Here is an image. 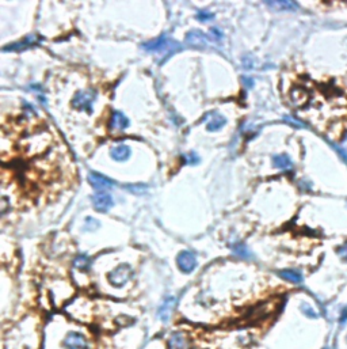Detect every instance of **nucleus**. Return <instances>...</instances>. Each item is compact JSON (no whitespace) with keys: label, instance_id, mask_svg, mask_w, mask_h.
<instances>
[{"label":"nucleus","instance_id":"obj_3","mask_svg":"<svg viewBox=\"0 0 347 349\" xmlns=\"http://www.w3.org/2000/svg\"><path fill=\"white\" fill-rule=\"evenodd\" d=\"M62 348L64 349H90L89 338L80 331L71 330L62 338Z\"/></svg>","mask_w":347,"mask_h":349},{"label":"nucleus","instance_id":"obj_4","mask_svg":"<svg viewBox=\"0 0 347 349\" xmlns=\"http://www.w3.org/2000/svg\"><path fill=\"white\" fill-rule=\"evenodd\" d=\"M97 98V91L95 90H83L79 91L73 97L72 106L80 112H91L93 110V103Z\"/></svg>","mask_w":347,"mask_h":349},{"label":"nucleus","instance_id":"obj_26","mask_svg":"<svg viewBox=\"0 0 347 349\" xmlns=\"http://www.w3.org/2000/svg\"><path fill=\"white\" fill-rule=\"evenodd\" d=\"M338 253H339V255H340V258H342V260L347 261V242L344 243V245H343V246L339 247Z\"/></svg>","mask_w":347,"mask_h":349},{"label":"nucleus","instance_id":"obj_10","mask_svg":"<svg viewBox=\"0 0 347 349\" xmlns=\"http://www.w3.org/2000/svg\"><path fill=\"white\" fill-rule=\"evenodd\" d=\"M41 41V38L36 34H31V36H27L23 41H19V42H14V44H10L7 46L3 48V52H19V50H25L27 48H31L34 46Z\"/></svg>","mask_w":347,"mask_h":349},{"label":"nucleus","instance_id":"obj_23","mask_svg":"<svg viewBox=\"0 0 347 349\" xmlns=\"http://www.w3.org/2000/svg\"><path fill=\"white\" fill-rule=\"evenodd\" d=\"M85 227H87V230H90V231H93V230L98 229L99 223L98 222H95L93 218H87V219H85Z\"/></svg>","mask_w":347,"mask_h":349},{"label":"nucleus","instance_id":"obj_21","mask_svg":"<svg viewBox=\"0 0 347 349\" xmlns=\"http://www.w3.org/2000/svg\"><path fill=\"white\" fill-rule=\"evenodd\" d=\"M125 188L128 189L129 192L134 193V194H143V193L147 192V185H144V184L125 185Z\"/></svg>","mask_w":347,"mask_h":349},{"label":"nucleus","instance_id":"obj_15","mask_svg":"<svg viewBox=\"0 0 347 349\" xmlns=\"http://www.w3.org/2000/svg\"><path fill=\"white\" fill-rule=\"evenodd\" d=\"M278 274H280V277H282L284 280H286V282L293 283V284H300V283H303V276H301V273L297 272V270H293V269H284V270L278 272Z\"/></svg>","mask_w":347,"mask_h":349},{"label":"nucleus","instance_id":"obj_17","mask_svg":"<svg viewBox=\"0 0 347 349\" xmlns=\"http://www.w3.org/2000/svg\"><path fill=\"white\" fill-rule=\"evenodd\" d=\"M130 157V148L128 146H117L112 150V158L117 162H124Z\"/></svg>","mask_w":347,"mask_h":349},{"label":"nucleus","instance_id":"obj_1","mask_svg":"<svg viewBox=\"0 0 347 349\" xmlns=\"http://www.w3.org/2000/svg\"><path fill=\"white\" fill-rule=\"evenodd\" d=\"M143 49H145L147 52H165V58H168L171 54L182 49V46L177 41H169L167 36L163 34L156 40L144 42Z\"/></svg>","mask_w":347,"mask_h":349},{"label":"nucleus","instance_id":"obj_16","mask_svg":"<svg viewBox=\"0 0 347 349\" xmlns=\"http://www.w3.org/2000/svg\"><path fill=\"white\" fill-rule=\"evenodd\" d=\"M270 9L276 11H293L297 9V5L294 2H265Z\"/></svg>","mask_w":347,"mask_h":349},{"label":"nucleus","instance_id":"obj_27","mask_svg":"<svg viewBox=\"0 0 347 349\" xmlns=\"http://www.w3.org/2000/svg\"><path fill=\"white\" fill-rule=\"evenodd\" d=\"M241 81H243V83H244V86L247 89H252V87H254V79H252V78L243 77L241 78Z\"/></svg>","mask_w":347,"mask_h":349},{"label":"nucleus","instance_id":"obj_19","mask_svg":"<svg viewBox=\"0 0 347 349\" xmlns=\"http://www.w3.org/2000/svg\"><path fill=\"white\" fill-rule=\"evenodd\" d=\"M273 163L278 169H290L292 167V161L288 155H276L273 157Z\"/></svg>","mask_w":347,"mask_h":349},{"label":"nucleus","instance_id":"obj_25","mask_svg":"<svg viewBox=\"0 0 347 349\" xmlns=\"http://www.w3.org/2000/svg\"><path fill=\"white\" fill-rule=\"evenodd\" d=\"M198 157H197V154L192 153L189 154V155H186V162L187 163H190V165H196V163H198Z\"/></svg>","mask_w":347,"mask_h":349},{"label":"nucleus","instance_id":"obj_2","mask_svg":"<svg viewBox=\"0 0 347 349\" xmlns=\"http://www.w3.org/2000/svg\"><path fill=\"white\" fill-rule=\"evenodd\" d=\"M133 276V269L129 264H121L109 273V283L116 288L124 287Z\"/></svg>","mask_w":347,"mask_h":349},{"label":"nucleus","instance_id":"obj_9","mask_svg":"<svg viewBox=\"0 0 347 349\" xmlns=\"http://www.w3.org/2000/svg\"><path fill=\"white\" fill-rule=\"evenodd\" d=\"M168 349H190V340L186 333L183 331H173L167 340Z\"/></svg>","mask_w":347,"mask_h":349},{"label":"nucleus","instance_id":"obj_7","mask_svg":"<svg viewBox=\"0 0 347 349\" xmlns=\"http://www.w3.org/2000/svg\"><path fill=\"white\" fill-rule=\"evenodd\" d=\"M175 306H177V298L175 296H167L164 302L159 307V310H157V318L160 319L161 322L165 323L171 319Z\"/></svg>","mask_w":347,"mask_h":349},{"label":"nucleus","instance_id":"obj_8","mask_svg":"<svg viewBox=\"0 0 347 349\" xmlns=\"http://www.w3.org/2000/svg\"><path fill=\"white\" fill-rule=\"evenodd\" d=\"M93 204L95 211H98V212H107L114 205V201H113V197L109 193L98 192L93 196Z\"/></svg>","mask_w":347,"mask_h":349},{"label":"nucleus","instance_id":"obj_14","mask_svg":"<svg viewBox=\"0 0 347 349\" xmlns=\"http://www.w3.org/2000/svg\"><path fill=\"white\" fill-rule=\"evenodd\" d=\"M129 126V120L126 118L124 113L121 112H114L112 117V128L118 130L126 129Z\"/></svg>","mask_w":347,"mask_h":349},{"label":"nucleus","instance_id":"obj_24","mask_svg":"<svg viewBox=\"0 0 347 349\" xmlns=\"http://www.w3.org/2000/svg\"><path fill=\"white\" fill-rule=\"evenodd\" d=\"M213 14L210 13H198L197 14V19L198 21H201V22H206V21H210V19H213Z\"/></svg>","mask_w":347,"mask_h":349},{"label":"nucleus","instance_id":"obj_18","mask_svg":"<svg viewBox=\"0 0 347 349\" xmlns=\"http://www.w3.org/2000/svg\"><path fill=\"white\" fill-rule=\"evenodd\" d=\"M90 265H91V258H90L87 254L76 255V258L73 260V266H75L76 269H80V270L89 269Z\"/></svg>","mask_w":347,"mask_h":349},{"label":"nucleus","instance_id":"obj_12","mask_svg":"<svg viewBox=\"0 0 347 349\" xmlns=\"http://www.w3.org/2000/svg\"><path fill=\"white\" fill-rule=\"evenodd\" d=\"M225 122H227V120L221 114H218V113L212 112L206 114V129L209 130V132L220 130L225 125Z\"/></svg>","mask_w":347,"mask_h":349},{"label":"nucleus","instance_id":"obj_31","mask_svg":"<svg viewBox=\"0 0 347 349\" xmlns=\"http://www.w3.org/2000/svg\"><path fill=\"white\" fill-rule=\"evenodd\" d=\"M346 321H347V307L342 311V315H340V319H339V322H340L343 325V323L346 322Z\"/></svg>","mask_w":347,"mask_h":349},{"label":"nucleus","instance_id":"obj_30","mask_svg":"<svg viewBox=\"0 0 347 349\" xmlns=\"http://www.w3.org/2000/svg\"><path fill=\"white\" fill-rule=\"evenodd\" d=\"M210 33H212V34H214V36L212 37L213 40H216V41L221 40V33H220V30H217V29H212V32Z\"/></svg>","mask_w":347,"mask_h":349},{"label":"nucleus","instance_id":"obj_20","mask_svg":"<svg viewBox=\"0 0 347 349\" xmlns=\"http://www.w3.org/2000/svg\"><path fill=\"white\" fill-rule=\"evenodd\" d=\"M232 250H233V253H235L236 255H239V257H241V258H245V260L252 258V254H251L249 249L245 246V245H243V243H237V245H235Z\"/></svg>","mask_w":347,"mask_h":349},{"label":"nucleus","instance_id":"obj_6","mask_svg":"<svg viewBox=\"0 0 347 349\" xmlns=\"http://www.w3.org/2000/svg\"><path fill=\"white\" fill-rule=\"evenodd\" d=\"M177 264L183 273H192L197 268V257L193 251H181L177 257Z\"/></svg>","mask_w":347,"mask_h":349},{"label":"nucleus","instance_id":"obj_11","mask_svg":"<svg viewBox=\"0 0 347 349\" xmlns=\"http://www.w3.org/2000/svg\"><path fill=\"white\" fill-rule=\"evenodd\" d=\"M89 182L91 184V186H93L95 190H98V192H103L105 189L112 188L113 185H114V182H113L112 179L106 178L105 175L99 174V173H95V171L90 173Z\"/></svg>","mask_w":347,"mask_h":349},{"label":"nucleus","instance_id":"obj_28","mask_svg":"<svg viewBox=\"0 0 347 349\" xmlns=\"http://www.w3.org/2000/svg\"><path fill=\"white\" fill-rule=\"evenodd\" d=\"M284 120L286 121V122H289L290 125H294V126H298V128H301V126H304L303 124H300V121L294 120V118H292V117H284Z\"/></svg>","mask_w":347,"mask_h":349},{"label":"nucleus","instance_id":"obj_5","mask_svg":"<svg viewBox=\"0 0 347 349\" xmlns=\"http://www.w3.org/2000/svg\"><path fill=\"white\" fill-rule=\"evenodd\" d=\"M185 42L189 46L192 48H200V49H204V48H208L210 45L209 36H206L204 32L201 30H192L186 34V38H185Z\"/></svg>","mask_w":347,"mask_h":349},{"label":"nucleus","instance_id":"obj_13","mask_svg":"<svg viewBox=\"0 0 347 349\" xmlns=\"http://www.w3.org/2000/svg\"><path fill=\"white\" fill-rule=\"evenodd\" d=\"M292 99L296 106L301 108L309 101V93L305 89H294L292 91Z\"/></svg>","mask_w":347,"mask_h":349},{"label":"nucleus","instance_id":"obj_29","mask_svg":"<svg viewBox=\"0 0 347 349\" xmlns=\"http://www.w3.org/2000/svg\"><path fill=\"white\" fill-rule=\"evenodd\" d=\"M243 65H244L247 69H251V68L254 67V65H252V58H249L248 56H245V57L243 58Z\"/></svg>","mask_w":347,"mask_h":349},{"label":"nucleus","instance_id":"obj_22","mask_svg":"<svg viewBox=\"0 0 347 349\" xmlns=\"http://www.w3.org/2000/svg\"><path fill=\"white\" fill-rule=\"evenodd\" d=\"M301 311H303L304 315H307V317L309 318H317V313L315 311V310L312 309L311 306L307 305V303H303L301 305Z\"/></svg>","mask_w":347,"mask_h":349}]
</instances>
